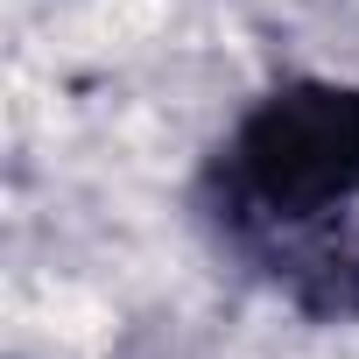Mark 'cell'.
<instances>
[{
	"mask_svg": "<svg viewBox=\"0 0 359 359\" xmlns=\"http://www.w3.org/2000/svg\"><path fill=\"white\" fill-rule=\"evenodd\" d=\"M233 198L261 219L303 226L359 198V85L296 78L233 127Z\"/></svg>",
	"mask_w": 359,
	"mask_h": 359,
	"instance_id": "1",
	"label": "cell"
}]
</instances>
